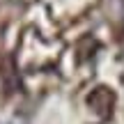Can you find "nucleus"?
<instances>
[{
  "label": "nucleus",
  "mask_w": 124,
  "mask_h": 124,
  "mask_svg": "<svg viewBox=\"0 0 124 124\" xmlns=\"http://www.w3.org/2000/svg\"><path fill=\"white\" fill-rule=\"evenodd\" d=\"M87 106L92 108L97 115H108V113L113 110V106H115V92H113L110 87H106V85L94 87L92 92H90V97H87Z\"/></svg>",
  "instance_id": "obj_1"
}]
</instances>
